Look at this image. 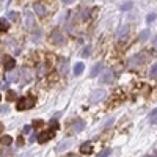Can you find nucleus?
Here are the masks:
<instances>
[{
  "label": "nucleus",
  "mask_w": 157,
  "mask_h": 157,
  "mask_svg": "<svg viewBox=\"0 0 157 157\" xmlns=\"http://www.w3.org/2000/svg\"><path fill=\"white\" fill-rule=\"evenodd\" d=\"M33 105H35V98H32V96H25L22 99H19L16 102V108L19 112H22V110H29V108H32Z\"/></svg>",
  "instance_id": "f257e3e1"
},
{
  "label": "nucleus",
  "mask_w": 157,
  "mask_h": 157,
  "mask_svg": "<svg viewBox=\"0 0 157 157\" xmlns=\"http://www.w3.org/2000/svg\"><path fill=\"white\" fill-rule=\"evenodd\" d=\"M53 137V131H44V132H41L38 137H36V140H38V143H46L47 140H50Z\"/></svg>",
  "instance_id": "f03ea898"
},
{
  "label": "nucleus",
  "mask_w": 157,
  "mask_h": 157,
  "mask_svg": "<svg viewBox=\"0 0 157 157\" xmlns=\"http://www.w3.org/2000/svg\"><path fill=\"white\" fill-rule=\"evenodd\" d=\"M104 98H105V91L104 90H96V91L91 93V102H94V104L99 102V101H102Z\"/></svg>",
  "instance_id": "7ed1b4c3"
},
{
  "label": "nucleus",
  "mask_w": 157,
  "mask_h": 157,
  "mask_svg": "<svg viewBox=\"0 0 157 157\" xmlns=\"http://www.w3.org/2000/svg\"><path fill=\"white\" fill-rule=\"evenodd\" d=\"M72 145H74V140H65L63 143H60V145L57 146V151L63 152V151H66L68 148H72Z\"/></svg>",
  "instance_id": "20e7f679"
},
{
  "label": "nucleus",
  "mask_w": 157,
  "mask_h": 157,
  "mask_svg": "<svg viewBox=\"0 0 157 157\" xmlns=\"http://www.w3.org/2000/svg\"><path fill=\"white\" fill-rule=\"evenodd\" d=\"M80 152H82V154H85V155L91 154V152H93V146H91V143H83V145L80 146Z\"/></svg>",
  "instance_id": "39448f33"
},
{
  "label": "nucleus",
  "mask_w": 157,
  "mask_h": 157,
  "mask_svg": "<svg viewBox=\"0 0 157 157\" xmlns=\"http://www.w3.org/2000/svg\"><path fill=\"white\" fill-rule=\"evenodd\" d=\"M14 66H16V60H14V58H11V57H6V58H5V69H6V71L13 69Z\"/></svg>",
  "instance_id": "423d86ee"
},
{
  "label": "nucleus",
  "mask_w": 157,
  "mask_h": 157,
  "mask_svg": "<svg viewBox=\"0 0 157 157\" xmlns=\"http://www.w3.org/2000/svg\"><path fill=\"white\" fill-rule=\"evenodd\" d=\"M13 143V138L10 137V135H2L0 137V145H3V146H10Z\"/></svg>",
  "instance_id": "0eeeda50"
},
{
  "label": "nucleus",
  "mask_w": 157,
  "mask_h": 157,
  "mask_svg": "<svg viewBox=\"0 0 157 157\" xmlns=\"http://www.w3.org/2000/svg\"><path fill=\"white\" fill-rule=\"evenodd\" d=\"M83 127H85V122H83V121H77V124L72 127V134H77V132H80Z\"/></svg>",
  "instance_id": "6e6552de"
},
{
  "label": "nucleus",
  "mask_w": 157,
  "mask_h": 157,
  "mask_svg": "<svg viewBox=\"0 0 157 157\" xmlns=\"http://www.w3.org/2000/svg\"><path fill=\"white\" fill-rule=\"evenodd\" d=\"M127 32H129V25L121 27L119 32H118V38H124V36H127Z\"/></svg>",
  "instance_id": "1a4fd4ad"
},
{
  "label": "nucleus",
  "mask_w": 157,
  "mask_h": 157,
  "mask_svg": "<svg viewBox=\"0 0 157 157\" xmlns=\"http://www.w3.org/2000/svg\"><path fill=\"white\" fill-rule=\"evenodd\" d=\"M102 69V65L101 63H98V65H94L93 66V69H91V77H96L98 74H99V71Z\"/></svg>",
  "instance_id": "9d476101"
},
{
  "label": "nucleus",
  "mask_w": 157,
  "mask_h": 157,
  "mask_svg": "<svg viewBox=\"0 0 157 157\" xmlns=\"http://www.w3.org/2000/svg\"><path fill=\"white\" fill-rule=\"evenodd\" d=\"M149 122L151 124H157V108L149 113Z\"/></svg>",
  "instance_id": "9b49d317"
},
{
  "label": "nucleus",
  "mask_w": 157,
  "mask_h": 157,
  "mask_svg": "<svg viewBox=\"0 0 157 157\" xmlns=\"http://www.w3.org/2000/svg\"><path fill=\"white\" fill-rule=\"evenodd\" d=\"M58 69H60V72H63V74L68 71V61H66V60H61V61H60Z\"/></svg>",
  "instance_id": "f8f14e48"
},
{
  "label": "nucleus",
  "mask_w": 157,
  "mask_h": 157,
  "mask_svg": "<svg viewBox=\"0 0 157 157\" xmlns=\"http://www.w3.org/2000/svg\"><path fill=\"white\" fill-rule=\"evenodd\" d=\"M35 11L38 13L39 16H44V14H46V8H44L43 5H39V3H36V5H35Z\"/></svg>",
  "instance_id": "ddd939ff"
},
{
  "label": "nucleus",
  "mask_w": 157,
  "mask_h": 157,
  "mask_svg": "<svg viewBox=\"0 0 157 157\" xmlns=\"http://www.w3.org/2000/svg\"><path fill=\"white\" fill-rule=\"evenodd\" d=\"M82 71H83V63H77L74 66V74H76V76H80Z\"/></svg>",
  "instance_id": "4468645a"
},
{
  "label": "nucleus",
  "mask_w": 157,
  "mask_h": 157,
  "mask_svg": "<svg viewBox=\"0 0 157 157\" xmlns=\"http://www.w3.org/2000/svg\"><path fill=\"white\" fill-rule=\"evenodd\" d=\"M49 126H50V131H53V132L60 129V124H58V121H57V119H52V121L49 122Z\"/></svg>",
  "instance_id": "2eb2a0df"
},
{
  "label": "nucleus",
  "mask_w": 157,
  "mask_h": 157,
  "mask_svg": "<svg viewBox=\"0 0 157 157\" xmlns=\"http://www.w3.org/2000/svg\"><path fill=\"white\" fill-rule=\"evenodd\" d=\"M113 80V72L112 71H108L104 74V77H102V82H112Z\"/></svg>",
  "instance_id": "dca6fc26"
},
{
  "label": "nucleus",
  "mask_w": 157,
  "mask_h": 157,
  "mask_svg": "<svg viewBox=\"0 0 157 157\" xmlns=\"http://www.w3.org/2000/svg\"><path fill=\"white\" fill-rule=\"evenodd\" d=\"M8 30V22L5 19H0V32H6Z\"/></svg>",
  "instance_id": "f3484780"
},
{
  "label": "nucleus",
  "mask_w": 157,
  "mask_h": 157,
  "mask_svg": "<svg viewBox=\"0 0 157 157\" xmlns=\"http://www.w3.org/2000/svg\"><path fill=\"white\" fill-rule=\"evenodd\" d=\"M6 101H8V102L16 101V93L14 91H8V93H6Z\"/></svg>",
  "instance_id": "a211bd4d"
},
{
  "label": "nucleus",
  "mask_w": 157,
  "mask_h": 157,
  "mask_svg": "<svg viewBox=\"0 0 157 157\" xmlns=\"http://www.w3.org/2000/svg\"><path fill=\"white\" fill-rule=\"evenodd\" d=\"M53 35H55V36H53V43H61V41H63V36H61V33H58V32H55V33H53Z\"/></svg>",
  "instance_id": "6ab92c4d"
},
{
  "label": "nucleus",
  "mask_w": 157,
  "mask_h": 157,
  "mask_svg": "<svg viewBox=\"0 0 157 157\" xmlns=\"http://www.w3.org/2000/svg\"><path fill=\"white\" fill-rule=\"evenodd\" d=\"M110 152H112L110 148H105L104 151H101V152L98 154V157H108V155H110Z\"/></svg>",
  "instance_id": "aec40b11"
},
{
  "label": "nucleus",
  "mask_w": 157,
  "mask_h": 157,
  "mask_svg": "<svg viewBox=\"0 0 157 157\" xmlns=\"http://www.w3.org/2000/svg\"><path fill=\"white\" fill-rule=\"evenodd\" d=\"M149 35H151V33H149V30H143V32H141V35H140V39H141V41H145L146 38H149Z\"/></svg>",
  "instance_id": "412c9836"
},
{
  "label": "nucleus",
  "mask_w": 157,
  "mask_h": 157,
  "mask_svg": "<svg viewBox=\"0 0 157 157\" xmlns=\"http://www.w3.org/2000/svg\"><path fill=\"white\" fill-rule=\"evenodd\" d=\"M151 77H157V63L151 68Z\"/></svg>",
  "instance_id": "4be33fe9"
},
{
  "label": "nucleus",
  "mask_w": 157,
  "mask_h": 157,
  "mask_svg": "<svg viewBox=\"0 0 157 157\" xmlns=\"http://www.w3.org/2000/svg\"><path fill=\"white\" fill-rule=\"evenodd\" d=\"M6 79H8L10 82H14V80L17 79V76H16V74H8V76H6Z\"/></svg>",
  "instance_id": "5701e85b"
},
{
  "label": "nucleus",
  "mask_w": 157,
  "mask_h": 157,
  "mask_svg": "<svg viewBox=\"0 0 157 157\" xmlns=\"http://www.w3.org/2000/svg\"><path fill=\"white\" fill-rule=\"evenodd\" d=\"M8 17H10L11 20H16L19 16H17V13H8Z\"/></svg>",
  "instance_id": "b1692460"
},
{
  "label": "nucleus",
  "mask_w": 157,
  "mask_h": 157,
  "mask_svg": "<svg viewBox=\"0 0 157 157\" xmlns=\"http://www.w3.org/2000/svg\"><path fill=\"white\" fill-rule=\"evenodd\" d=\"M131 6H132V3H131V2H129V3H124V5L121 6V10H122V11H127L129 8H131Z\"/></svg>",
  "instance_id": "393cba45"
},
{
  "label": "nucleus",
  "mask_w": 157,
  "mask_h": 157,
  "mask_svg": "<svg viewBox=\"0 0 157 157\" xmlns=\"http://www.w3.org/2000/svg\"><path fill=\"white\" fill-rule=\"evenodd\" d=\"M32 25V14H27V27Z\"/></svg>",
  "instance_id": "a878e982"
},
{
  "label": "nucleus",
  "mask_w": 157,
  "mask_h": 157,
  "mask_svg": "<svg viewBox=\"0 0 157 157\" xmlns=\"http://www.w3.org/2000/svg\"><path fill=\"white\" fill-rule=\"evenodd\" d=\"M17 145H19V146H22V145H24V138H22V135H20V137L17 138Z\"/></svg>",
  "instance_id": "bb28decb"
},
{
  "label": "nucleus",
  "mask_w": 157,
  "mask_h": 157,
  "mask_svg": "<svg viewBox=\"0 0 157 157\" xmlns=\"http://www.w3.org/2000/svg\"><path fill=\"white\" fill-rule=\"evenodd\" d=\"M33 126H35V127H41V126H43V121H35V122H33Z\"/></svg>",
  "instance_id": "cd10ccee"
},
{
  "label": "nucleus",
  "mask_w": 157,
  "mask_h": 157,
  "mask_svg": "<svg viewBox=\"0 0 157 157\" xmlns=\"http://www.w3.org/2000/svg\"><path fill=\"white\" fill-rule=\"evenodd\" d=\"M113 121H115V119H113V118H110V119H108V121L105 122V124H104V127H107V126H112V122H113Z\"/></svg>",
  "instance_id": "c85d7f7f"
},
{
  "label": "nucleus",
  "mask_w": 157,
  "mask_h": 157,
  "mask_svg": "<svg viewBox=\"0 0 157 157\" xmlns=\"http://www.w3.org/2000/svg\"><path fill=\"white\" fill-rule=\"evenodd\" d=\"M155 19V14H149L148 16V22H151V20H154Z\"/></svg>",
  "instance_id": "c756f323"
},
{
  "label": "nucleus",
  "mask_w": 157,
  "mask_h": 157,
  "mask_svg": "<svg viewBox=\"0 0 157 157\" xmlns=\"http://www.w3.org/2000/svg\"><path fill=\"white\" fill-rule=\"evenodd\" d=\"M24 132L29 134V132H30V126H25V127H24Z\"/></svg>",
  "instance_id": "7c9ffc66"
},
{
  "label": "nucleus",
  "mask_w": 157,
  "mask_h": 157,
  "mask_svg": "<svg viewBox=\"0 0 157 157\" xmlns=\"http://www.w3.org/2000/svg\"><path fill=\"white\" fill-rule=\"evenodd\" d=\"M83 55H85V57H88V55H90V49H86V50H83Z\"/></svg>",
  "instance_id": "2f4dec72"
},
{
  "label": "nucleus",
  "mask_w": 157,
  "mask_h": 157,
  "mask_svg": "<svg viewBox=\"0 0 157 157\" xmlns=\"http://www.w3.org/2000/svg\"><path fill=\"white\" fill-rule=\"evenodd\" d=\"M6 112H8V107H2V113H3V115H5V113H6Z\"/></svg>",
  "instance_id": "473e14b6"
},
{
  "label": "nucleus",
  "mask_w": 157,
  "mask_h": 157,
  "mask_svg": "<svg viewBox=\"0 0 157 157\" xmlns=\"http://www.w3.org/2000/svg\"><path fill=\"white\" fill-rule=\"evenodd\" d=\"M154 47L157 49V36H155V39H154Z\"/></svg>",
  "instance_id": "72a5a7b5"
},
{
  "label": "nucleus",
  "mask_w": 157,
  "mask_h": 157,
  "mask_svg": "<svg viewBox=\"0 0 157 157\" xmlns=\"http://www.w3.org/2000/svg\"><path fill=\"white\" fill-rule=\"evenodd\" d=\"M2 131H3V124H0V134H2Z\"/></svg>",
  "instance_id": "f704fd0d"
},
{
  "label": "nucleus",
  "mask_w": 157,
  "mask_h": 157,
  "mask_svg": "<svg viewBox=\"0 0 157 157\" xmlns=\"http://www.w3.org/2000/svg\"><path fill=\"white\" fill-rule=\"evenodd\" d=\"M63 2H65V3H71V2H72V0H63Z\"/></svg>",
  "instance_id": "c9c22d12"
},
{
  "label": "nucleus",
  "mask_w": 157,
  "mask_h": 157,
  "mask_svg": "<svg viewBox=\"0 0 157 157\" xmlns=\"http://www.w3.org/2000/svg\"><path fill=\"white\" fill-rule=\"evenodd\" d=\"M68 157H77V155H68Z\"/></svg>",
  "instance_id": "e433bc0d"
},
{
  "label": "nucleus",
  "mask_w": 157,
  "mask_h": 157,
  "mask_svg": "<svg viewBox=\"0 0 157 157\" xmlns=\"http://www.w3.org/2000/svg\"><path fill=\"white\" fill-rule=\"evenodd\" d=\"M0 99H2V96H0Z\"/></svg>",
  "instance_id": "4c0bfd02"
}]
</instances>
